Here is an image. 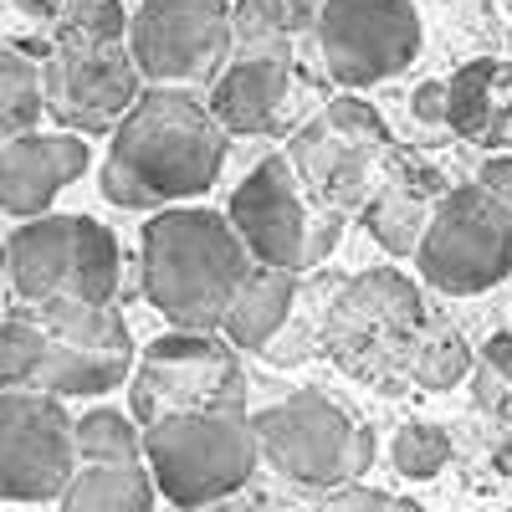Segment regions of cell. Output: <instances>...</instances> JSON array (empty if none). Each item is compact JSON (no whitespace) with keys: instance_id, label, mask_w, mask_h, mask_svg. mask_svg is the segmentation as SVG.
Masks as SVG:
<instances>
[{"instance_id":"cell-29","label":"cell","mask_w":512,"mask_h":512,"mask_svg":"<svg viewBox=\"0 0 512 512\" xmlns=\"http://www.w3.org/2000/svg\"><path fill=\"white\" fill-rule=\"evenodd\" d=\"M41 359H47V328L36 318H6L0 323V395L31 390Z\"/></svg>"},{"instance_id":"cell-28","label":"cell","mask_w":512,"mask_h":512,"mask_svg":"<svg viewBox=\"0 0 512 512\" xmlns=\"http://www.w3.org/2000/svg\"><path fill=\"white\" fill-rule=\"evenodd\" d=\"M466 374H472V349L461 344V333L425 328L420 349L410 359V379L420 384V390H451V384H461Z\"/></svg>"},{"instance_id":"cell-36","label":"cell","mask_w":512,"mask_h":512,"mask_svg":"<svg viewBox=\"0 0 512 512\" xmlns=\"http://www.w3.org/2000/svg\"><path fill=\"white\" fill-rule=\"evenodd\" d=\"M477 185L512 210V154H492V159L477 169Z\"/></svg>"},{"instance_id":"cell-13","label":"cell","mask_w":512,"mask_h":512,"mask_svg":"<svg viewBox=\"0 0 512 512\" xmlns=\"http://www.w3.org/2000/svg\"><path fill=\"white\" fill-rule=\"evenodd\" d=\"M88 159L82 134H21L0 144V210H11L16 221L47 216L52 200L82 180Z\"/></svg>"},{"instance_id":"cell-12","label":"cell","mask_w":512,"mask_h":512,"mask_svg":"<svg viewBox=\"0 0 512 512\" xmlns=\"http://www.w3.org/2000/svg\"><path fill=\"white\" fill-rule=\"evenodd\" d=\"M231 231L246 241L251 262L303 272V226H308V195L287 154L256 159V169L236 185L226 205Z\"/></svg>"},{"instance_id":"cell-41","label":"cell","mask_w":512,"mask_h":512,"mask_svg":"<svg viewBox=\"0 0 512 512\" xmlns=\"http://www.w3.org/2000/svg\"><path fill=\"white\" fill-rule=\"evenodd\" d=\"M0 6H6V0H0Z\"/></svg>"},{"instance_id":"cell-6","label":"cell","mask_w":512,"mask_h":512,"mask_svg":"<svg viewBox=\"0 0 512 512\" xmlns=\"http://www.w3.org/2000/svg\"><path fill=\"white\" fill-rule=\"evenodd\" d=\"M128 405L139 425H154L164 415H190V410H246V369L241 349L226 333H195L175 328L154 338L128 374Z\"/></svg>"},{"instance_id":"cell-32","label":"cell","mask_w":512,"mask_h":512,"mask_svg":"<svg viewBox=\"0 0 512 512\" xmlns=\"http://www.w3.org/2000/svg\"><path fill=\"white\" fill-rule=\"evenodd\" d=\"M323 123L333 128V134H344V139H354V144H369V149H384V144H390V128H384V118H379L364 98H354V93L328 98Z\"/></svg>"},{"instance_id":"cell-7","label":"cell","mask_w":512,"mask_h":512,"mask_svg":"<svg viewBox=\"0 0 512 512\" xmlns=\"http://www.w3.org/2000/svg\"><path fill=\"white\" fill-rule=\"evenodd\" d=\"M420 277L436 292H487L512 272V210L482 185H456L431 205V221L415 246Z\"/></svg>"},{"instance_id":"cell-34","label":"cell","mask_w":512,"mask_h":512,"mask_svg":"<svg viewBox=\"0 0 512 512\" xmlns=\"http://www.w3.org/2000/svg\"><path fill=\"white\" fill-rule=\"evenodd\" d=\"M318 512H425V507L410 502V497H384V492H374V487L344 482V487L328 492V502H323Z\"/></svg>"},{"instance_id":"cell-33","label":"cell","mask_w":512,"mask_h":512,"mask_svg":"<svg viewBox=\"0 0 512 512\" xmlns=\"http://www.w3.org/2000/svg\"><path fill=\"white\" fill-rule=\"evenodd\" d=\"M344 236V210H333L323 200H308V226H303V267H318L323 256Z\"/></svg>"},{"instance_id":"cell-18","label":"cell","mask_w":512,"mask_h":512,"mask_svg":"<svg viewBox=\"0 0 512 512\" xmlns=\"http://www.w3.org/2000/svg\"><path fill=\"white\" fill-rule=\"evenodd\" d=\"M57 512H154V477L144 461H82Z\"/></svg>"},{"instance_id":"cell-24","label":"cell","mask_w":512,"mask_h":512,"mask_svg":"<svg viewBox=\"0 0 512 512\" xmlns=\"http://www.w3.org/2000/svg\"><path fill=\"white\" fill-rule=\"evenodd\" d=\"M41 113H47V103H41V67L26 52L0 47V144L31 134Z\"/></svg>"},{"instance_id":"cell-38","label":"cell","mask_w":512,"mask_h":512,"mask_svg":"<svg viewBox=\"0 0 512 512\" xmlns=\"http://www.w3.org/2000/svg\"><path fill=\"white\" fill-rule=\"evenodd\" d=\"M323 6H328V0H282L287 36H303V31H313V26H318V16H323Z\"/></svg>"},{"instance_id":"cell-22","label":"cell","mask_w":512,"mask_h":512,"mask_svg":"<svg viewBox=\"0 0 512 512\" xmlns=\"http://www.w3.org/2000/svg\"><path fill=\"white\" fill-rule=\"evenodd\" d=\"M118 282H123L118 236L103 221H93V216H77V251H72L67 297H82V303H113Z\"/></svg>"},{"instance_id":"cell-40","label":"cell","mask_w":512,"mask_h":512,"mask_svg":"<svg viewBox=\"0 0 512 512\" xmlns=\"http://www.w3.org/2000/svg\"><path fill=\"white\" fill-rule=\"evenodd\" d=\"M497 466H502V472H512V446H502V451H497Z\"/></svg>"},{"instance_id":"cell-15","label":"cell","mask_w":512,"mask_h":512,"mask_svg":"<svg viewBox=\"0 0 512 512\" xmlns=\"http://www.w3.org/2000/svg\"><path fill=\"white\" fill-rule=\"evenodd\" d=\"M72 251H77V216H31L0 246V267L21 303H47L62 297L72 282Z\"/></svg>"},{"instance_id":"cell-10","label":"cell","mask_w":512,"mask_h":512,"mask_svg":"<svg viewBox=\"0 0 512 512\" xmlns=\"http://www.w3.org/2000/svg\"><path fill=\"white\" fill-rule=\"evenodd\" d=\"M72 420L47 390H6L0 395V497L47 502L77 472Z\"/></svg>"},{"instance_id":"cell-3","label":"cell","mask_w":512,"mask_h":512,"mask_svg":"<svg viewBox=\"0 0 512 512\" xmlns=\"http://www.w3.org/2000/svg\"><path fill=\"white\" fill-rule=\"evenodd\" d=\"M256 461L262 451L246 410H190L144 425V466L154 492L185 512L236 497L251 482Z\"/></svg>"},{"instance_id":"cell-1","label":"cell","mask_w":512,"mask_h":512,"mask_svg":"<svg viewBox=\"0 0 512 512\" xmlns=\"http://www.w3.org/2000/svg\"><path fill=\"white\" fill-rule=\"evenodd\" d=\"M231 134L185 88H149L113 128L103 164V200L118 210L185 205L216 185Z\"/></svg>"},{"instance_id":"cell-8","label":"cell","mask_w":512,"mask_h":512,"mask_svg":"<svg viewBox=\"0 0 512 512\" xmlns=\"http://www.w3.org/2000/svg\"><path fill=\"white\" fill-rule=\"evenodd\" d=\"M123 47L154 88H195L231 57V6L226 0H144L128 16Z\"/></svg>"},{"instance_id":"cell-17","label":"cell","mask_w":512,"mask_h":512,"mask_svg":"<svg viewBox=\"0 0 512 512\" xmlns=\"http://www.w3.org/2000/svg\"><path fill=\"white\" fill-rule=\"evenodd\" d=\"M292 308H297V272L256 262L246 272V282L236 287V297H231V308L221 318V333L241 354H262L267 338L292 318Z\"/></svg>"},{"instance_id":"cell-20","label":"cell","mask_w":512,"mask_h":512,"mask_svg":"<svg viewBox=\"0 0 512 512\" xmlns=\"http://www.w3.org/2000/svg\"><path fill=\"white\" fill-rule=\"evenodd\" d=\"M128 374H134V354H93V349H72V344H52L47 338V359H41L31 390H47L57 400L108 395Z\"/></svg>"},{"instance_id":"cell-31","label":"cell","mask_w":512,"mask_h":512,"mask_svg":"<svg viewBox=\"0 0 512 512\" xmlns=\"http://www.w3.org/2000/svg\"><path fill=\"white\" fill-rule=\"evenodd\" d=\"M477 405L512 425V333L487 338L482 364H477Z\"/></svg>"},{"instance_id":"cell-9","label":"cell","mask_w":512,"mask_h":512,"mask_svg":"<svg viewBox=\"0 0 512 512\" xmlns=\"http://www.w3.org/2000/svg\"><path fill=\"white\" fill-rule=\"evenodd\" d=\"M313 36L328 77L354 93L400 77L415 62L420 16L410 0H328Z\"/></svg>"},{"instance_id":"cell-30","label":"cell","mask_w":512,"mask_h":512,"mask_svg":"<svg viewBox=\"0 0 512 512\" xmlns=\"http://www.w3.org/2000/svg\"><path fill=\"white\" fill-rule=\"evenodd\" d=\"M451 461V436L441 431V425H405V431L395 436V472L410 477V482H425L436 477L441 466Z\"/></svg>"},{"instance_id":"cell-16","label":"cell","mask_w":512,"mask_h":512,"mask_svg":"<svg viewBox=\"0 0 512 512\" xmlns=\"http://www.w3.org/2000/svg\"><path fill=\"white\" fill-rule=\"evenodd\" d=\"M369 144H354L344 134H333V128L318 118L308 123L303 134L287 144V159L297 169V180H303L308 200H323L333 210H349L364 200V180H369Z\"/></svg>"},{"instance_id":"cell-27","label":"cell","mask_w":512,"mask_h":512,"mask_svg":"<svg viewBox=\"0 0 512 512\" xmlns=\"http://www.w3.org/2000/svg\"><path fill=\"white\" fill-rule=\"evenodd\" d=\"M128 36V16L118 0H62L57 47H108Z\"/></svg>"},{"instance_id":"cell-39","label":"cell","mask_w":512,"mask_h":512,"mask_svg":"<svg viewBox=\"0 0 512 512\" xmlns=\"http://www.w3.org/2000/svg\"><path fill=\"white\" fill-rule=\"evenodd\" d=\"M195 512H267L262 502H241V497H226V502H210V507H195Z\"/></svg>"},{"instance_id":"cell-5","label":"cell","mask_w":512,"mask_h":512,"mask_svg":"<svg viewBox=\"0 0 512 512\" xmlns=\"http://www.w3.org/2000/svg\"><path fill=\"white\" fill-rule=\"evenodd\" d=\"M251 431L262 461H272V472L297 487L333 492L344 482H359L374 461V431L318 390H297L267 405L262 415H251Z\"/></svg>"},{"instance_id":"cell-25","label":"cell","mask_w":512,"mask_h":512,"mask_svg":"<svg viewBox=\"0 0 512 512\" xmlns=\"http://www.w3.org/2000/svg\"><path fill=\"white\" fill-rule=\"evenodd\" d=\"M231 57H282L292 62V36L282 0H236L231 6Z\"/></svg>"},{"instance_id":"cell-14","label":"cell","mask_w":512,"mask_h":512,"mask_svg":"<svg viewBox=\"0 0 512 512\" xmlns=\"http://www.w3.org/2000/svg\"><path fill=\"white\" fill-rule=\"evenodd\" d=\"M292 98V62L282 57H226V67L210 77V118L236 139L277 134Z\"/></svg>"},{"instance_id":"cell-11","label":"cell","mask_w":512,"mask_h":512,"mask_svg":"<svg viewBox=\"0 0 512 512\" xmlns=\"http://www.w3.org/2000/svg\"><path fill=\"white\" fill-rule=\"evenodd\" d=\"M144 77L123 41L108 47H57L41 62V103L62 128L113 134L118 118L139 103Z\"/></svg>"},{"instance_id":"cell-2","label":"cell","mask_w":512,"mask_h":512,"mask_svg":"<svg viewBox=\"0 0 512 512\" xmlns=\"http://www.w3.org/2000/svg\"><path fill=\"white\" fill-rule=\"evenodd\" d=\"M251 267L256 262L246 241L231 231L221 210H195L185 200L154 210L144 226V251H139L144 297L175 328L221 333V318Z\"/></svg>"},{"instance_id":"cell-23","label":"cell","mask_w":512,"mask_h":512,"mask_svg":"<svg viewBox=\"0 0 512 512\" xmlns=\"http://www.w3.org/2000/svg\"><path fill=\"white\" fill-rule=\"evenodd\" d=\"M425 221H431V195L395 180L390 190H379L369 205H364V231L395 256H415L420 236H425Z\"/></svg>"},{"instance_id":"cell-35","label":"cell","mask_w":512,"mask_h":512,"mask_svg":"<svg viewBox=\"0 0 512 512\" xmlns=\"http://www.w3.org/2000/svg\"><path fill=\"white\" fill-rule=\"evenodd\" d=\"M313 344H318V328H313V323H292V318H287V323L267 338V349H262V354H267L272 364H297Z\"/></svg>"},{"instance_id":"cell-19","label":"cell","mask_w":512,"mask_h":512,"mask_svg":"<svg viewBox=\"0 0 512 512\" xmlns=\"http://www.w3.org/2000/svg\"><path fill=\"white\" fill-rule=\"evenodd\" d=\"M47 328L52 344H72V349H93V354H134V338L118 313V303H82V297H47L31 313Z\"/></svg>"},{"instance_id":"cell-4","label":"cell","mask_w":512,"mask_h":512,"mask_svg":"<svg viewBox=\"0 0 512 512\" xmlns=\"http://www.w3.org/2000/svg\"><path fill=\"white\" fill-rule=\"evenodd\" d=\"M425 303L410 277L374 267L349 282H338L328 318L318 328V344L344 364L354 379L369 384H395L410 374V359L425 338Z\"/></svg>"},{"instance_id":"cell-21","label":"cell","mask_w":512,"mask_h":512,"mask_svg":"<svg viewBox=\"0 0 512 512\" xmlns=\"http://www.w3.org/2000/svg\"><path fill=\"white\" fill-rule=\"evenodd\" d=\"M497 77H502V67L492 57H482V62H466L446 82V123L456 128L461 139H497V134H507L502 113H497Z\"/></svg>"},{"instance_id":"cell-37","label":"cell","mask_w":512,"mask_h":512,"mask_svg":"<svg viewBox=\"0 0 512 512\" xmlns=\"http://www.w3.org/2000/svg\"><path fill=\"white\" fill-rule=\"evenodd\" d=\"M410 108H415L420 123H446V82H420Z\"/></svg>"},{"instance_id":"cell-26","label":"cell","mask_w":512,"mask_h":512,"mask_svg":"<svg viewBox=\"0 0 512 512\" xmlns=\"http://www.w3.org/2000/svg\"><path fill=\"white\" fill-rule=\"evenodd\" d=\"M77 461H144V431L123 410H88L72 420Z\"/></svg>"}]
</instances>
